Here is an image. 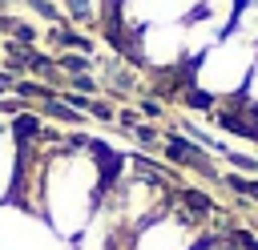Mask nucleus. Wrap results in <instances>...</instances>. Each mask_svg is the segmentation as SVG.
<instances>
[{"label":"nucleus","mask_w":258,"mask_h":250,"mask_svg":"<svg viewBox=\"0 0 258 250\" xmlns=\"http://www.w3.org/2000/svg\"><path fill=\"white\" fill-rule=\"evenodd\" d=\"M254 60H258V48L226 32L218 44H210L202 56L189 60V85L202 89L214 101H234V97L246 93Z\"/></svg>","instance_id":"f03ea898"},{"label":"nucleus","mask_w":258,"mask_h":250,"mask_svg":"<svg viewBox=\"0 0 258 250\" xmlns=\"http://www.w3.org/2000/svg\"><path fill=\"white\" fill-rule=\"evenodd\" d=\"M8 89H16V81H12L8 73H0V93H8Z\"/></svg>","instance_id":"9b49d317"},{"label":"nucleus","mask_w":258,"mask_h":250,"mask_svg":"<svg viewBox=\"0 0 258 250\" xmlns=\"http://www.w3.org/2000/svg\"><path fill=\"white\" fill-rule=\"evenodd\" d=\"M238 4H254V0H238Z\"/></svg>","instance_id":"ddd939ff"},{"label":"nucleus","mask_w":258,"mask_h":250,"mask_svg":"<svg viewBox=\"0 0 258 250\" xmlns=\"http://www.w3.org/2000/svg\"><path fill=\"white\" fill-rule=\"evenodd\" d=\"M254 109H258V60H254V73H250V85H246V93H242Z\"/></svg>","instance_id":"1a4fd4ad"},{"label":"nucleus","mask_w":258,"mask_h":250,"mask_svg":"<svg viewBox=\"0 0 258 250\" xmlns=\"http://www.w3.org/2000/svg\"><path fill=\"white\" fill-rule=\"evenodd\" d=\"M238 238V250H258V238L254 234H234Z\"/></svg>","instance_id":"9d476101"},{"label":"nucleus","mask_w":258,"mask_h":250,"mask_svg":"<svg viewBox=\"0 0 258 250\" xmlns=\"http://www.w3.org/2000/svg\"><path fill=\"white\" fill-rule=\"evenodd\" d=\"M56 65L73 77V73H85V69H89V56H85V52H60V60H56Z\"/></svg>","instance_id":"0eeeda50"},{"label":"nucleus","mask_w":258,"mask_h":250,"mask_svg":"<svg viewBox=\"0 0 258 250\" xmlns=\"http://www.w3.org/2000/svg\"><path fill=\"white\" fill-rule=\"evenodd\" d=\"M105 185L97 173L93 157L81 153H60L44 161V181H40V214L60 230V234H81L93 210L101 206Z\"/></svg>","instance_id":"f257e3e1"},{"label":"nucleus","mask_w":258,"mask_h":250,"mask_svg":"<svg viewBox=\"0 0 258 250\" xmlns=\"http://www.w3.org/2000/svg\"><path fill=\"white\" fill-rule=\"evenodd\" d=\"M28 4H32L40 16H48V20H60V8H56L52 0H28Z\"/></svg>","instance_id":"6e6552de"},{"label":"nucleus","mask_w":258,"mask_h":250,"mask_svg":"<svg viewBox=\"0 0 258 250\" xmlns=\"http://www.w3.org/2000/svg\"><path fill=\"white\" fill-rule=\"evenodd\" d=\"M230 36H238V40H246V44L258 48V0L234 8V16H230Z\"/></svg>","instance_id":"423d86ee"},{"label":"nucleus","mask_w":258,"mask_h":250,"mask_svg":"<svg viewBox=\"0 0 258 250\" xmlns=\"http://www.w3.org/2000/svg\"><path fill=\"white\" fill-rule=\"evenodd\" d=\"M202 238L185 214H157L141 230H133L129 250H194Z\"/></svg>","instance_id":"20e7f679"},{"label":"nucleus","mask_w":258,"mask_h":250,"mask_svg":"<svg viewBox=\"0 0 258 250\" xmlns=\"http://www.w3.org/2000/svg\"><path fill=\"white\" fill-rule=\"evenodd\" d=\"M198 12V0H117V16L137 32L145 24H185Z\"/></svg>","instance_id":"39448f33"},{"label":"nucleus","mask_w":258,"mask_h":250,"mask_svg":"<svg viewBox=\"0 0 258 250\" xmlns=\"http://www.w3.org/2000/svg\"><path fill=\"white\" fill-rule=\"evenodd\" d=\"M0 4H4V0H0Z\"/></svg>","instance_id":"4468645a"},{"label":"nucleus","mask_w":258,"mask_h":250,"mask_svg":"<svg viewBox=\"0 0 258 250\" xmlns=\"http://www.w3.org/2000/svg\"><path fill=\"white\" fill-rule=\"evenodd\" d=\"M133 60L153 65V69H177L189 65V48H185V24H145L133 32Z\"/></svg>","instance_id":"7ed1b4c3"},{"label":"nucleus","mask_w":258,"mask_h":250,"mask_svg":"<svg viewBox=\"0 0 258 250\" xmlns=\"http://www.w3.org/2000/svg\"><path fill=\"white\" fill-rule=\"evenodd\" d=\"M194 250H230V246H222V242H198Z\"/></svg>","instance_id":"f8f14e48"}]
</instances>
